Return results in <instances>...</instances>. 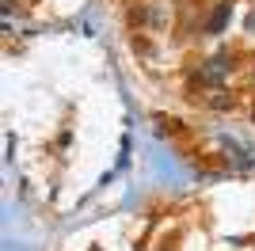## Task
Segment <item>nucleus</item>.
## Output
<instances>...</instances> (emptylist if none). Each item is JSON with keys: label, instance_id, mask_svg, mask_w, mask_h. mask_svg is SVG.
I'll use <instances>...</instances> for the list:
<instances>
[{"label": "nucleus", "instance_id": "obj_1", "mask_svg": "<svg viewBox=\"0 0 255 251\" xmlns=\"http://www.w3.org/2000/svg\"><path fill=\"white\" fill-rule=\"evenodd\" d=\"M229 69H233V57H229V53H217V57H213V61L206 65L198 76H202L206 84H217L221 76H229Z\"/></svg>", "mask_w": 255, "mask_h": 251}, {"label": "nucleus", "instance_id": "obj_2", "mask_svg": "<svg viewBox=\"0 0 255 251\" xmlns=\"http://www.w3.org/2000/svg\"><path fill=\"white\" fill-rule=\"evenodd\" d=\"M229 15H233V4H217V11H213L210 15V23H206V31L210 34H217L225 27V23H229Z\"/></svg>", "mask_w": 255, "mask_h": 251}]
</instances>
